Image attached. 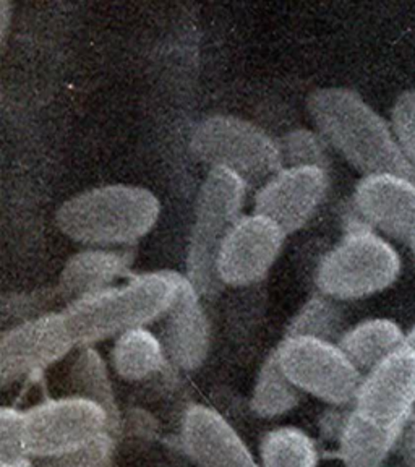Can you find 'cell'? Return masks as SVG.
Returning <instances> with one entry per match:
<instances>
[{
  "label": "cell",
  "mask_w": 415,
  "mask_h": 467,
  "mask_svg": "<svg viewBox=\"0 0 415 467\" xmlns=\"http://www.w3.org/2000/svg\"><path fill=\"white\" fill-rule=\"evenodd\" d=\"M401 270V255L387 237L356 227L320 256L314 283L316 292L339 302L367 299L391 287Z\"/></svg>",
  "instance_id": "277c9868"
},
{
  "label": "cell",
  "mask_w": 415,
  "mask_h": 467,
  "mask_svg": "<svg viewBox=\"0 0 415 467\" xmlns=\"http://www.w3.org/2000/svg\"><path fill=\"white\" fill-rule=\"evenodd\" d=\"M104 467H116V466H114V462H109V464H108V466H104Z\"/></svg>",
  "instance_id": "e575fe53"
},
{
  "label": "cell",
  "mask_w": 415,
  "mask_h": 467,
  "mask_svg": "<svg viewBox=\"0 0 415 467\" xmlns=\"http://www.w3.org/2000/svg\"><path fill=\"white\" fill-rule=\"evenodd\" d=\"M135 252L130 248H87L70 256L58 277L60 300L72 304L75 300L93 296L112 285L117 277L130 270Z\"/></svg>",
  "instance_id": "2e32d148"
},
{
  "label": "cell",
  "mask_w": 415,
  "mask_h": 467,
  "mask_svg": "<svg viewBox=\"0 0 415 467\" xmlns=\"http://www.w3.org/2000/svg\"><path fill=\"white\" fill-rule=\"evenodd\" d=\"M161 203L151 190L110 183L85 190L60 204L56 224L68 239L89 248H124L145 237Z\"/></svg>",
  "instance_id": "3957f363"
},
{
  "label": "cell",
  "mask_w": 415,
  "mask_h": 467,
  "mask_svg": "<svg viewBox=\"0 0 415 467\" xmlns=\"http://www.w3.org/2000/svg\"><path fill=\"white\" fill-rule=\"evenodd\" d=\"M60 302L62 300L56 285L29 292L4 294L0 300V320L4 331L56 312L54 306Z\"/></svg>",
  "instance_id": "cb8c5ba5"
},
{
  "label": "cell",
  "mask_w": 415,
  "mask_h": 467,
  "mask_svg": "<svg viewBox=\"0 0 415 467\" xmlns=\"http://www.w3.org/2000/svg\"><path fill=\"white\" fill-rule=\"evenodd\" d=\"M399 435L401 431L375 422L354 408L337 441L339 460L344 467H385Z\"/></svg>",
  "instance_id": "ac0fdd59"
},
{
  "label": "cell",
  "mask_w": 415,
  "mask_h": 467,
  "mask_svg": "<svg viewBox=\"0 0 415 467\" xmlns=\"http://www.w3.org/2000/svg\"><path fill=\"white\" fill-rule=\"evenodd\" d=\"M110 360L117 375L130 383H148L171 365L160 337L146 328L116 337Z\"/></svg>",
  "instance_id": "ffe728a7"
},
{
  "label": "cell",
  "mask_w": 415,
  "mask_h": 467,
  "mask_svg": "<svg viewBox=\"0 0 415 467\" xmlns=\"http://www.w3.org/2000/svg\"><path fill=\"white\" fill-rule=\"evenodd\" d=\"M329 172L320 168H285L256 190V214L276 223L285 234L297 233L328 195Z\"/></svg>",
  "instance_id": "7c38bea8"
},
{
  "label": "cell",
  "mask_w": 415,
  "mask_h": 467,
  "mask_svg": "<svg viewBox=\"0 0 415 467\" xmlns=\"http://www.w3.org/2000/svg\"><path fill=\"white\" fill-rule=\"evenodd\" d=\"M314 440L297 427L268 431L260 443V467H318Z\"/></svg>",
  "instance_id": "603a6c76"
},
{
  "label": "cell",
  "mask_w": 415,
  "mask_h": 467,
  "mask_svg": "<svg viewBox=\"0 0 415 467\" xmlns=\"http://www.w3.org/2000/svg\"><path fill=\"white\" fill-rule=\"evenodd\" d=\"M254 287H247V294L239 296L241 300H233L227 308L229 314V328L235 335L247 336L258 327V320L263 312V297Z\"/></svg>",
  "instance_id": "f1b7e54d"
},
{
  "label": "cell",
  "mask_w": 415,
  "mask_h": 467,
  "mask_svg": "<svg viewBox=\"0 0 415 467\" xmlns=\"http://www.w3.org/2000/svg\"><path fill=\"white\" fill-rule=\"evenodd\" d=\"M352 210L388 241L410 244L415 237V182L401 175H367L358 181Z\"/></svg>",
  "instance_id": "4fadbf2b"
},
{
  "label": "cell",
  "mask_w": 415,
  "mask_h": 467,
  "mask_svg": "<svg viewBox=\"0 0 415 467\" xmlns=\"http://www.w3.org/2000/svg\"><path fill=\"white\" fill-rule=\"evenodd\" d=\"M354 406H329L318 420V429H320V437L327 440L328 443L339 441L343 435L344 427L349 420L350 412Z\"/></svg>",
  "instance_id": "f546056e"
},
{
  "label": "cell",
  "mask_w": 415,
  "mask_h": 467,
  "mask_svg": "<svg viewBox=\"0 0 415 467\" xmlns=\"http://www.w3.org/2000/svg\"><path fill=\"white\" fill-rule=\"evenodd\" d=\"M285 235L262 214L241 216L219 248L216 271L221 283L235 289L260 285L285 247Z\"/></svg>",
  "instance_id": "9c48e42d"
},
{
  "label": "cell",
  "mask_w": 415,
  "mask_h": 467,
  "mask_svg": "<svg viewBox=\"0 0 415 467\" xmlns=\"http://www.w3.org/2000/svg\"><path fill=\"white\" fill-rule=\"evenodd\" d=\"M10 8H12V5L8 4L7 0H2V4H0V35H2V41H5V36H7L10 16H12Z\"/></svg>",
  "instance_id": "1f68e13d"
},
{
  "label": "cell",
  "mask_w": 415,
  "mask_h": 467,
  "mask_svg": "<svg viewBox=\"0 0 415 467\" xmlns=\"http://www.w3.org/2000/svg\"><path fill=\"white\" fill-rule=\"evenodd\" d=\"M181 443L195 467H256L252 452L233 425L202 404L185 410Z\"/></svg>",
  "instance_id": "9a60e30c"
},
{
  "label": "cell",
  "mask_w": 415,
  "mask_h": 467,
  "mask_svg": "<svg viewBox=\"0 0 415 467\" xmlns=\"http://www.w3.org/2000/svg\"><path fill=\"white\" fill-rule=\"evenodd\" d=\"M183 279L177 271H151L68 304L62 312L75 343L93 346L161 320L177 299Z\"/></svg>",
  "instance_id": "7a4b0ae2"
},
{
  "label": "cell",
  "mask_w": 415,
  "mask_h": 467,
  "mask_svg": "<svg viewBox=\"0 0 415 467\" xmlns=\"http://www.w3.org/2000/svg\"><path fill=\"white\" fill-rule=\"evenodd\" d=\"M73 348L78 346L64 312H52L5 329L0 337V381L5 387L15 379L43 372Z\"/></svg>",
  "instance_id": "30bf717a"
},
{
  "label": "cell",
  "mask_w": 415,
  "mask_h": 467,
  "mask_svg": "<svg viewBox=\"0 0 415 467\" xmlns=\"http://www.w3.org/2000/svg\"><path fill=\"white\" fill-rule=\"evenodd\" d=\"M247 183L231 171L210 169L198 190L190 229L185 277L202 299H216L224 285L216 271L219 248L241 218Z\"/></svg>",
  "instance_id": "5b68a950"
},
{
  "label": "cell",
  "mask_w": 415,
  "mask_h": 467,
  "mask_svg": "<svg viewBox=\"0 0 415 467\" xmlns=\"http://www.w3.org/2000/svg\"><path fill=\"white\" fill-rule=\"evenodd\" d=\"M29 458L25 412L14 408L0 410V464Z\"/></svg>",
  "instance_id": "83f0119b"
},
{
  "label": "cell",
  "mask_w": 415,
  "mask_h": 467,
  "mask_svg": "<svg viewBox=\"0 0 415 467\" xmlns=\"http://www.w3.org/2000/svg\"><path fill=\"white\" fill-rule=\"evenodd\" d=\"M190 151L210 168L239 175L247 187H262L285 169L279 141L254 122L233 116L206 117L190 135Z\"/></svg>",
  "instance_id": "8992f818"
},
{
  "label": "cell",
  "mask_w": 415,
  "mask_h": 467,
  "mask_svg": "<svg viewBox=\"0 0 415 467\" xmlns=\"http://www.w3.org/2000/svg\"><path fill=\"white\" fill-rule=\"evenodd\" d=\"M279 146L285 168H320L329 172V146L318 131L308 129L287 131L279 140Z\"/></svg>",
  "instance_id": "d4e9b609"
},
{
  "label": "cell",
  "mask_w": 415,
  "mask_h": 467,
  "mask_svg": "<svg viewBox=\"0 0 415 467\" xmlns=\"http://www.w3.org/2000/svg\"><path fill=\"white\" fill-rule=\"evenodd\" d=\"M302 401V391L292 383L273 350L255 379L250 408L263 419L283 416L297 408Z\"/></svg>",
  "instance_id": "44dd1931"
},
{
  "label": "cell",
  "mask_w": 415,
  "mask_h": 467,
  "mask_svg": "<svg viewBox=\"0 0 415 467\" xmlns=\"http://www.w3.org/2000/svg\"><path fill=\"white\" fill-rule=\"evenodd\" d=\"M306 109L329 150L358 172L401 175L415 182V168L396 143L389 120L349 88H320Z\"/></svg>",
  "instance_id": "6da1fadb"
},
{
  "label": "cell",
  "mask_w": 415,
  "mask_h": 467,
  "mask_svg": "<svg viewBox=\"0 0 415 467\" xmlns=\"http://www.w3.org/2000/svg\"><path fill=\"white\" fill-rule=\"evenodd\" d=\"M337 346L365 375L406 346V331L389 318H368L350 327Z\"/></svg>",
  "instance_id": "d6986e66"
},
{
  "label": "cell",
  "mask_w": 415,
  "mask_h": 467,
  "mask_svg": "<svg viewBox=\"0 0 415 467\" xmlns=\"http://www.w3.org/2000/svg\"><path fill=\"white\" fill-rule=\"evenodd\" d=\"M409 250H410V255H412V260H414L415 265V237L412 239V242L409 244Z\"/></svg>",
  "instance_id": "836d02e7"
},
{
  "label": "cell",
  "mask_w": 415,
  "mask_h": 467,
  "mask_svg": "<svg viewBox=\"0 0 415 467\" xmlns=\"http://www.w3.org/2000/svg\"><path fill=\"white\" fill-rule=\"evenodd\" d=\"M29 458L75 451L109 433L106 412L95 402L64 396L41 402L25 412Z\"/></svg>",
  "instance_id": "ba28073f"
},
{
  "label": "cell",
  "mask_w": 415,
  "mask_h": 467,
  "mask_svg": "<svg viewBox=\"0 0 415 467\" xmlns=\"http://www.w3.org/2000/svg\"><path fill=\"white\" fill-rule=\"evenodd\" d=\"M389 125L404 158L415 168V89L402 91L394 99Z\"/></svg>",
  "instance_id": "4316f807"
},
{
  "label": "cell",
  "mask_w": 415,
  "mask_h": 467,
  "mask_svg": "<svg viewBox=\"0 0 415 467\" xmlns=\"http://www.w3.org/2000/svg\"><path fill=\"white\" fill-rule=\"evenodd\" d=\"M354 408L375 422L402 431L415 414V354L408 346L365 373Z\"/></svg>",
  "instance_id": "8fae6325"
},
{
  "label": "cell",
  "mask_w": 415,
  "mask_h": 467,
  "mask_svg": "<svg viewBox=\"0 0 415 467\" xmlns=\"http://www.w3.org/2000/svg\"><path fill=\"white\" fill-rule=\"evenodd\" d=\"M277 360L302 393L328 406H354L364 375L335 343L314 337H283Z\"/></svg>",
  "instance_id": "52a82bcc"
},
{
  "label": "cell",
  "mask_w": 415,
  "mask_h": 467,
  "mask_svg": "<svg viewBox=\"0 0 415 467\" xmlns=\"http://www.w3.org/2000/svg\"><path fill=\"white\" fill-rule=\"evenodd\" d=\"M348 329L341 302L316 292L294 315L285 337H314L337 344Z\"/></svg>",
  "instance_id": "7402d4cb"
},
{
  "label": "cell",
  "mask_w": 415,
  "mask_h": 467,
  "mask_svg": "<svg viewBox=\"0 0 415 467\" xmlns=\"http://www.w3.org/2000/svg\"><path fill=\"white\" fill-rule=\"evenodd\" d=\"M394 454H399L402 466L415 467V414L402 427Z\"/></svg>",
  "instance_id": "4dcf8cb0"
},
{
  "label": "cell",
  "mask_w": 415,
  "mask_h": 467,
  "mask_svg": "<svg viewBox=\"0 0 415 467\" xmlns=\"http://www.w3.org/2000/svg\"><path fill=\"white\" fill-rule=\"evenodd\" d=\"M160 339L169 362L181 372H195L210 356L212 323L187 277L174 304L161 318Z\"/></svg>",
  "instance_id": "5bb4252c"
},
{
  "label": "cell",
  "mask_w": 415,
  "mask_h": 467,
  "mask_svg": "<svg viewBox=\"0 0 415 467\" xmlns=\"http://www.w3.org/2000/svg\"><path fill=\"white\" fill-rule=\"evenodd\" d=\"M406 346L415 354V323L412 328L406 331Z\"/></svg>",
  "instance_id": "d6a6232c"
},
{
  "label": "cell",
  "mask_w": 415,
  "mask_h": 467,
  "mask_svg": "<svg viewBox=\"0 0 415 467\" xmlns=\"http://www.w3.org/2000/svg\"><path fill=\"white\" fill-rule=\"evenodd\" d=\"M67 396L78 398L85 401L95 402L96 406L106 412L109 420V435L119 440L122 414L117 404L116 391L108 373V367L104 364L98 350L91 346L78 348L77 356L67 373Z\"/></svg>",
  "instance_id": "e0dca14e"
},
{
  "label": "cell",
  "mask_w": 415,
  "mask_h": 467,
  "mask_svg": "<svg viewBox=\"0 0 415 467\" xmlns=\"http://www.w3.org/2000/svg\"><path fill=\"white\" fill-rule=\"evenodd\" d=\"M116 438L104 433L93 443L75 451L62 452L47 458H35L33 467H104L112 462Z\"/></svg>",
  "instance_id": "484cf974"
}]
</instances>
